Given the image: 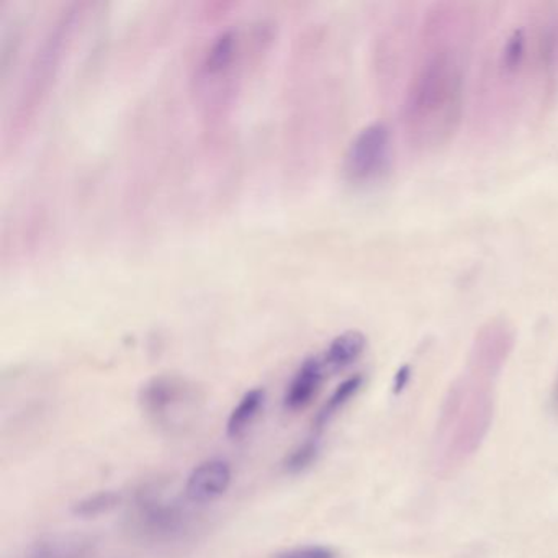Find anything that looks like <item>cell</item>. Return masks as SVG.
Here are the masks:
<instances>
[{
	"label": "cell",
	"instance_id": "6da1fadb",
	"mask_svg": "<svg viewBox=\"0 0 558 558\" xmlns=\"http://www.w3.org/2000/svg\"><path fill=\"white\" fill-rule=\"evenodd\" d=\"M444 9L424 25L403 104L408 142L427 153L452 142L465 109L466 28L453 27L460 15Z\"/></svg>",
	"mask_w": 558,
	"mask_h": 558
},
{
	"label": "cell",
	"instance_id": "7a4b0ae2",
	"mask_svg": "<svg viewBox=\"0 0 558 558\" xmlns=\"http://www.w3.org/2000/svg\"><path fill=\"white\" fill-rule=\"evenodd\" d=\"M391 161V133L385 123L375 122L357 133L344 158V172L351 181L380 178Z\"/></svg>",
	"mask_w": 558,
	"mask_h": 558
},
{
	"label": "cell",
	"instance_id": "3957f363",
	"mask_svg": "<svg viewBox=\"0 0 558 558\" xmlns=\"http://www.w3.org/2000/svg\"><path fill=\"white\" fill-rule=\"evenodd\" d=\"M233 478L230 463L223 459H208L198 463L185 482V498L194 505H208L228 492Z\"/></svg>",
	"mask_w": 558,
	"mask_h": 558
},
{
	"label": "cell",
	"instance_id": "277c9868",
	"mask_svg": "<svg viewBox=\"0 0 558 558\" xmlns=\"http://www.w3.org/2000/svg\"><path fill=\"white\" fill-rule=\"evenodd\" d=\"M185 398L184 384L169 377L155 378L142 390L143 410L158 421L168 420Z\"/></svg>",
	"mask_w": 558,
	"mask_h": 558
},
{
	"label": "cell",
	"instance_id": "5b68a950",
	"mask_svg": "<svg viewBox=\"0 0 558 558\" xmlns=\"http://www.w3.org/2000/svg\"><path fill=\"white\" fill-rule=\"evenodd\" d=\"M325 362L315 357L306 359L300 365L299 372L290 381L286 397H283V407L287 410H305L312 403L313 398L318 395L319 388H322L323 378H325Z\"/></svg>",
	"mask_w": 558,
	"mask_h": 558
},
{
	"label": "cell",
	"instance_id": "8992f818",
	"mask_svg": "<svg viewBox=\"0 0 558 558\" xmlns=\"http://www.w3.org/2000/svg\"><path fill=\"white\" fill-rule=\"evenodd\" d=\"M182 511L174 502L161 498H146L138 502V521L143 532L168 535L182 524Z\"/></svg>",
	"mask_w": 558,
	"mask_h": 558
},
{
	"label": "cell",
	"instance_id": "52a82bcc",
	"mask_svg": "<svg viewBox=\"0 0 558 558\" xmlns=\"http://www.w3.org/2000/svg\"><path fill=\"white\" fill-rule=\"evenodd\" d=\"M529 53H531V48H529V38L524 28H512L506 35L505 41L499 47L498 58H496L499 76L502 80H512L521 74L527 64Z\"/></svg>",
	"mask_w": 558,
	"mask_h": 558
},
{
	"label": "cell",
	"instance_id": "ba28073f",
	"mask_svg": "<svg viewBox=\"0 0 558 558\" xmlns=\"http://www.w3.org/2000/svg\"><path fill=\"white\" fill-rule=\"evenodd\" d=\"M266 403V391L263 388H253L247 391L240 403L233 408L230 417L227 421V434L231 439H238L243 436L251 426H253L256 417L263 411Z\"/></svg>",
	"mask_w": 558,
	"mask_h": 558
},
{
	"label": "cell",
	"instance_id": "9c48e42d",
	"mask_svg": "<svg viewBox=\"0 0 558 558\" xmlns=\"http://www.w3.org/2000/svg\"><path fill=\"white\" fill-rule=\"evenodd\" d=\"M89 542L77 537H54L41 541L28 550L25 558H90Z\"/></svg>",
	"mask_w": 558,
	"mask_h": 558
},
{
	"label": "cell",
	"instance_id": "30bf717a",
	"mask_svg": "<svg viewBox=\"0 0 558 558\" xmlns=\"http://www.w3.org/2000/svg\"><path fill=\"white\" fill-rule=\"evenodd\" d=\"M365 344H367V341H365L364 335L359 331H348L338 336L326 351L325 365L331 368L348 367L361 357Z\"/></svg>",
	"mask_w": 558,
	"mask_h": 558
},
{
	"label": "cell",
	"instance_id": "8fae6325",
	"mask_svg": "<svg viewBox=\"0 0 558 558\" xmlns=\"http://www.w3.org/2000/svg\"><path fill=\"white\" fill-rule=\"evenodd\" d=\"M234 44H236V35L233 31L221 32L215 38L207 57H205V68L208 73H220L231 63L234 57Z\"/></svg>",
	"mask_w": 558,
	"mask_h": 558
},
{
	"label": "cell",
	"instance_id": "7c38bea8",
	"mask_svg": "<svg viewBox=\"0 0 558 558\" xmlns=\"http://www.w3.org/2000/svg\"><path fill=\"white\" fill-rule=\"evenodd\" d=\"M362 381H364L362 375H354V377L342 381V384L336 388L335 393L329 397L328 403H326L325 407H323V410L319 411L316 423H318L319 426L328 423V421L331 420L338 411H341L342 408L351 401V398L355 397V393L361 390Z\"/></svg>",
	"mask_w": 558,
	"mask_h": 558
},
{
	"label": "cell",
	"instance_id": "4fadbf2b",
	"mask_svg": "<svg viewBox=\"0 0 558 558\" xmlns=\"http://www.w3.org/2000/svg\"><path fill=\"white\" fill-rule=\"evenodd\" d=\"M119 501L120 496L116 492H100L77 501L73 511L74 514L83 515V518H96V515L116 508Z\"/></svg>",
	"mask_w": 558,
	"mask_h": 558
},
{
	"label": "cell",
	"instance_id": "5bb4252c",
	"mask_svg": "<svg viewBox=\"0 0 558 558\" xmlns=\"http://www.w3.org/2000/svg\"><path fill=\"white\" fill-rule=\"evenodd\" d=\"M319 446L318 440L310 439L306 442L300 444L296 449L292 450L289 457L286 460V470L289 473H300L303 470L308 469L313 462H315L316 457H318Z\"/></svg>",
	"mask_w": 558,
	"mask_h": 558
},
{
	"label": "cell",
	"instance_id": "9a60e30c",
	"mask_svg": "<svg viewBox=\"0 0 558 558\" xmlns=\"http://www.w3.org/2000/svg\"><path fill=\"white\" fill-rule=\"evenodd\" d=\"M274 558H338L332 548L323 545H300V547L287 548L274 555Z\"/></svg>",
	"mask_w": 558,
	"mask_h": 558
},
{
	"label": "cell",
	"instance_id": "2e32d148",
	"mask_svg": "<svg viewBox=\"0 0 558 558\" xmlns=\"http://www.w3.org/2000/svg\"><path fill=\"white\" fill-rule=\"evenodd\" d=\"M411 378V368L410 365H403L400 371L397 372L393 378V393L400 395L401 391L407 388L408 381Z\"/></svg>",
	"mask_w": 558,
	"mask_h": 558
},
{
	"label": "cell",
	"instance_id": "e0dca14e",
	"mask_svg": "<svg viewBox=\"0 0 558 558\" xmlns=\"http://www.w3.org/2000/svg\"><path fill=\"white\" fill-rule=\"evenodd\" d=\"M557 397H558V395H557Z\"/></svg>",
	"mask_w": 558,
	"mask_h": 558
}]
</instances>
